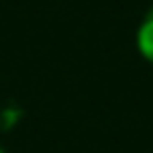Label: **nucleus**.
<instances>
[{
  "instance_id": "f03ea898",
  "label": "nucleus",
  "mask_w": 153,
  "mask_h": 153,
  "mask_svg": "<svg viewBox=\"0 0 153 153\" xmlns=\"http://www.w3.org/2000/svg\"><path fill=\"white\" fill-rule=\"evenodd\" d=\"M0 153H3V148H0Z\"/></svg>"
},
{
  "instance_id": "f257e3e1",
  "label": "nucleus",
  "mask_w": 153,
  "mask_h": 153,
  "mask_svg": "<svg viewBox=\"0 0 153 153\" xmlns=\"http://www.w3.org/2000/svg\"><path fill=\"white\" fill-rule=\"evenodd\" d=\"M137 48H140V54L148 62H153V5H151V11L145 13L140 30H137Z\"/></svg>"
}]
</instances>
